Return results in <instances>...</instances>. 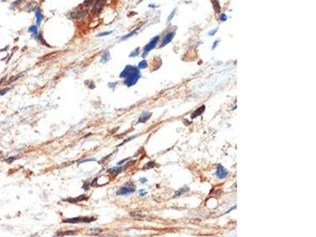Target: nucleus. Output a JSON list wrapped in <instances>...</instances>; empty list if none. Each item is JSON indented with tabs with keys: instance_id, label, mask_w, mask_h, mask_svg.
<instances>
[{
	"instance_id": "nucleus-1",
	"label": "nucleus",
	"mask_w": 316,
	"mask_h": 237,
	"mask_svg": "<svg viewBox=\"0 0 316 237\" xmlns=\"http://www.w3.org/2000/svg\"><path fill=\"white\" fill-rule=\"evenodd\" d=\"M140 77H141V74H140L139 70L137 67L131 66L130 70L129 71V74H127L126 79L124 81V83L126 84L127 86H132L135 84H136V82L138 81Z\"/></svg>"
},
{
	"instance_id": "nucleus-2",
	"label": "nucleus",
	"mask_w": 316,
	"mask_h": 237,
	"mask_svg": "<svg viewBox=\"0 0 316 237\" xmlns=\"http://www.w3.org/2000/svg\"><path fill=\"white\" fill-rule=\"evenodd\" d=\"M160 40V36H156L154 37L152 40L149 42V43L144 47V49H143V53H142V58H145V56H147L149 53L152 50L154 49L155 47L157 46V43Z\"/></svg>"
},
{
	"instance_id": "nucleus-3",
	"label": "nucleus",
	"mask_w": 316,
	"mask_h": 237,
	"mask_svg": "<svg viewBox=\"0 0 316 237\" xmlns=\"http://www.w3.org/2000/svg\"><path fill=\"white\" fill-rule=\"evenodd\" d=\"M134 191H135V186L132 184L131 183H127L125 186H123V187L117 192V194H119V195H127V194H130Z\"/></svg>"
},
{
	"instance_id": "nucleus-4",
	"label": "nucleus",
	"mask_w": 316,
	"mask_h": 237,
	"mask_svg": "<svg viewBox=\"0 0 316 237\" xmlns=\"http://www.w3.org/2000/svg\"><path fill=\"white\" fill-rule=\"evenodd\" d=\"M175 31H170L168 33L166 34L164 37H163L162 40H161V43H160V48H162V47L166 46L169 43H170L173 38L175 37Z\"/></svg>"
},
{
	"instance_id": "nucleus-5",
	"label": "nucleus",
	"mask_w": 316,
	"mask_h": 237,
	"mask_svg": "<svg viewBox=\"0 0 316 237\" xmlns=\"http://www.w3.org/2000/svg\"><path fill=\"white\" fill-rule=\"evenodd\" d=\"M87 13H88L87 10H79L77 11L71 13L69 17L71 19H80L87 15Z\"/></svg>"
},
{
	"instance_id": "nucleus-6",
	"label": "nucleus",
	"mask_w": 316,
	"mask_h": 237,
	"mask_svg": "<svg viewBox=\"0 0 316 237\" xmlns=\"http://www.w3.org/2000/svg\"><path fill=\"white\" fill-rule=\"evenodd\" d=\"M106 1L107 0H97L95 4H94L93 7H92V12H93L94 14H97V13L100 12L103 9V7L105 6Z\"/></svg>"
},
{
	"instance_id": "nucleus-7",
	"label": "nucleus",
	"mask_w": 316,
	"mask_h": 237,
	"mask_svg": "<svg viewBox=\"0 0 316 237\" xmlns=\"http://www.w3.org/2000/svg\"><path fill=\"white\" fill-rule=\"evenodd\" d=\"M35 16H36V22H37V25L39 26L41 24V22H43V15L42 14V11L39 8V7H37L35 9Z\"/></svg>"
},
{
	"instance_id": "nucleus-8",
	"label": "nucleus",
	"mask_w": 316,
	"mask_h": 237,
	"mask_svg": "<svg viewBox=\"0 0 316 237\" xmlns=\"http://www.w3.org/2000/svg\"><path fill=\"white\" fill-rule=\"evenodd\" d=\"M93 218H73L69 219L67 221H64V222H68V223H77V222H90L92 221Z\"/></svg>"
},
{
	"instance_id": "nucleus-9",
	"label": "nucleus",
	"mask_w": 316,
	"mask_h": 237,
	"mask_svg": "<svg viewBox=\"0 0 316 237\" xmlns=\"http://www.w3.org/2000/svg\"><path fill=\"white\" fill-rule=\"evenodd\" d=\"M227 174H228L227 171L224 169L223 167L221 166V165H219V166H218L217 175V176L219 177V178H221V179L224 178V177H226Z\"/></svg>"
},
{
	"instance_id": "nucleus-10",
	"label": "nucleus",
	"mask_w": 316,
	"mask_h": 237,
	"mask_svg": "<svg viewBox=\"0 0 316 237\" xmlns=\"http://www.w3.org/2000/svg\"><path fill=\"white\" fill-rule=\"evenodd\" d=\"M28 31H29V33H31L33 34L37 40H39V34H38V28H37V25H32V26H30V27L29 28Z\"/></svg>"
},
{
	"instance_id": "nucleus-11",
	"label": "nucleus",
	"mask_w": 316,
	"mask_h": 237,
	"mask_svg": "<svg viewBox=\"0 0 316 237\" xmlns=\"http://www.w3.org/2000/svg\"><path fill=\"white\" fill-rule=\"evenodd\" d=\"M111 59L110 52L108 51H106L105 52H104V54L101 56V62H103V63H106L107 62H108Z\"/></svg>"
},
{
	"instance_id": "nucleus-12",
	"label": "nucleus",
	"mask_w": 316,
	"mask_h": 237,
	"mask_svg": "<svg viewBox=\"0 0 316 237\" xmlns=\"http://www.w3.org/2000/svg\"><path fill=\"white\" fill-rule=\"evenodd\" d=\"M150 116V113H144V114L141 115V117L139 118V122H145Z\"/></svg>"
},
{
	"instance_id": "nucleus-13",
	"label": "nucleus",
	"mask_w": 316,
	"mask_h": 237,
	"mask_svg": "<svg viewBox=\"0 0 316 237\" xmlns=\"http://www.w3.org/2000/svg\"><path fill=\"white\" fill-rule=\"evenodd\" d=\"M138 29L139 28L135 29V30H133L132 32H130V33H128L127 35H126V36H124V37H122V40H126V39H128V38H130L131 37H133V36L137 33V31L138 30Z\"/></svg>"
},
{
	"instance_id": "nucleus-14",
	"label": "nucleus",
	"mask_w": 316,
	"mask_h": 237,
	"mask_svg": "<svg viewBox=\"0 0 316 237\" xmlns=\"http://www.w3.org/2000/svg\"><path fill=\"white\" fill-rule=\"evenodd\" d=\"M139 52H140V48H137L136 49L134 50L130 54V57L131 58H135L136 56H138L139 55Z\"/></svg>"
},
{
	"instance_id": "nucleus-15",
	"label": "nucleus",
	"mask_w": 316,
	"mask_h": 237,
	"mask_svg": "<svg viewBox=\"0 0 316 237\" xmlns=\"http://www.w3.org/2000/svg\"><path fill=\"white\" fill-rule=\"evenodd\" d=\"M148 67V63H147V62L145 61V60H142L141 62H139V64H138V68H140V69H145V68H146Z\"/></svg>"
},
{
	"instance_id": "nucleus-16",
	"label": "nucleus",
	"mask_w": 316,
	"mask_h": 237,
	"mask_svg": "<svg viewBox=\"0 0 316 237\" xmlns=\"http://www.w3.org/2000/svg\"><path fill=\"white\" fill-rule=\"evenodd\" d=\"M204 108H205V107H204V106H203V107H200V108H198V110H197V111H195L194 113V115H192V118H194L195 116H197V115H198L201 114V113H202V112L204 111Z\"/></svg>"
},
{
	"instance_id": "nucleus-17",
	"label": "nucleus",
	"mask_w": 316,
	"mask_h": 237,
	"mask_svg": "<svg viewBox=\"0 0 316 237\" xmlns=\"http://www.w3.org/2000/svg\"><path fill=\"white\" fill-rule=\"evenodd\" d=\"M122 169L121 168H118V167H115V168H110V169L107 170V172L110 173H115V172H120V170Z\"/></svg>"
},
{
	"instance_id": "nucleus-18",
	"label": "nucleus",
	"mask_w": 316,
	"mask_h": 237,
	"mask_svg": "<svg viewBox=\"0 0 316 237\" xmlns=\"http://www.w3.org/2000/svg\"><path fill=\"white\" fill-rule=\"evenodd\" d=\"M113 33V31H107V32H104V33H99L96 35V37H105V36H108V35H110V34H111Z\"/></svg>"
},
{
	"instance_id": "nucleus-19",
	"label": "nucleus",
	"mask_w": 316,
	"mask_h": 237,
	"mask_svg": "<svg viewBox=\"0 0 316 237\" xmlns=\"http://www.w3.org/2000/svg\"><path fill=\"white\" fill-rule=\"evenodd\" d=\"M175 12H176V10L174 9L173 10V11H172V13L170 14V15L169 16V18H168V21H167V22H170L171 21H172V19H173V18H174V16L175 15Z\"/></svg>"
},
{
	"instance_id": "nucleus-20",
	"label": "nucleus",
	"mask_w": 316,
	"mask_h": 237,
	"mask_svg": "<svg viewBox=\"0 0 316 237\" xmlns=\"http://www.w3.org/2000/svg\"><path fill=\"white\" fill-rule=\"evenodd\" d=\"M227 19H228V17L225 14H221V16H220V20H221V22H225Z\"/></svg>"
},
{
	"instance_id": "nucleus-21",
	"label": "nucleus",
	"mask_w": 316,
	"mask_h": 237,
	"mask_svg": "<svg viewBox=\"0 0 316 237\" xmlns=\"http://www.w3.org/2000/svg\"><path fill=\"white\" fill-rule=\"evenodd\" d=\"M218 30V28H216V29H213V30L211 31H209V33H208V35L209 36H210V37H212V36H213L214 34L217 33V32Z\"/></svg>"
},
{
	"instance_id": "nucleus-22",
	"label": "nucleus",
	"mask_w": 316,
	"mask_h": 237,
	"mask_svg": "<svg viewBox=\"0 0 316 237\" xmlns=\"http://www.w3.org/2000/svg\"><path fill=\"white\" fill-rule=\"evenodd\" d=\"M10 90V88H6V89H3V90H0V96H3L4 94H6V92H8Z\"/></svg>"
},
{
	"instance_id": "nucleus-23",
	"label": "nucleus",
	"mask_w": 316,
	"mask_h": 237,
	"mask_svg": "<svg viewBox=\"0 0 316 237\" xmlns=\"http://www.w3.org/2000/svg\"><path fill=\"white\" fill-rule=\"evenodd\" d=\"M219 43V40H216V41H215L214 43H213V44H214V45H213V48H214L215 47H216V46H217V43Z\"/></svg>"
},
{
	"instance_id": "nucleus-24",
	"label": "nucleus",
	"mask_w": 316,
	"mask_h": 237,
	"mask_svg": "<svg viewBox=\"0 0 316 237\" xmlns=\"http://www.w3.org/2000/svg\"><path fill=\"white\" fill-rule=\"evenodd\" d=\"M108 86H111V87H112V88H114V87L116 86V84H112V83L111 84V83H109V84H108Z\"/></svg>"
}]
</instances>
